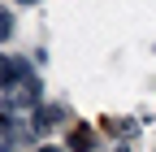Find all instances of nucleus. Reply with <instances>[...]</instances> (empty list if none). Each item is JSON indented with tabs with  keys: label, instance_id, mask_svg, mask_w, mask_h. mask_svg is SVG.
I'll list each match as a JSON object with an SVG mask.
<instances>
[{
	"label": "nucleus",
	"instance_id": "obj_7",
	"mask_svg": "<svg viewBox=\"0 0 156 152\" xmlns=\"http://www.w3.org/2000/svg\"><path fill=\"white\" fill-rule=\"evenodd\" d=\"M0 65H5V61H0Z\"/></svg>",
	"mask_w": 156,
	"mask_h": 152
},
{
	"label": "nucleus",
	"instance_id": "obj_2",
	"mask_svg": "<svg viewBox=\"0 0 156 152\" xmlns=\"http://www.w3.org/2000/svg\"><path fill=\"white\" fill-rule=\"evenodd\" d=\"M9 39H13V13L0 9V44H9Z\"/></svg>",
	"mask_w": 156,
	"mask_h": 152
},
{
	"label": "nucleus",
	"instance_id": "obj_5",
	"mask_svg": "<svg viewBox=\"0 0 156 152\" xmlns=\"http://www.w3.org/2000/svg\"><path fill=\"white\" fill-rule=\"evenodd\" d=\"M39 152H61V148H39Z\"/></svg>",
	"mask_w": 156,
	"mask_h": 152
},
{
	"label": "nucleus",
	"instance_id": "obj_6",
	"mask_svg": "<svg viewBox=\"0 0 156 152\" xmlns=\"http://www.w3.org/2000/svg\"><path fill=\"white\" fill-rule=\"evenodd\" d=\"M117 152H126V148H117Z\"/></svg>",
	"mask_w": 156,
	"mask_h": 152
},
{
	"label": "nucleus",
	"instance_id": "obj_1",
	"mask_svg": "<svg viewBox=\"0 0 156 152\" xmlns=\"http://www.w3.org/2000/svg\"><path fill=\"white\" fill-rule=\"evenodd\" d=\"M52 122H65V104H39V109H35V126H30V130H39V135H44Z\"/></svg>",
	"mask_w": 156,
	"mask_h": 152
},
{
	"label": "nucleus",
	"instance_id": "obj_3",
	"mask_svg": "<svg viewBox=\"0 0 156 152\" xmlns=\"http://www.w3.org/2000/svg\"><path fill=\"white\" fill-rule=\"evenodd\" d=\"M91 143H95V135H91V130H74V148H78V152H87Z\"/></svg>",
	"mask_w": 156,
	"mask_h": 152
},
{
	"label": "nucleus",
	"instance_id": "obj_4",
	"mask_svg": "<svg viewBox=\"0 0 156 152\" xmlns=\"http://www.w3.org/2000/svg\"><path fill=\"white\" fill-rule=\"evenodd\" d=\"M17 5H39V0H17Z\"/></svg>",
	"mask_w": 156,
	"mask_h": 152
}]
</instances>
